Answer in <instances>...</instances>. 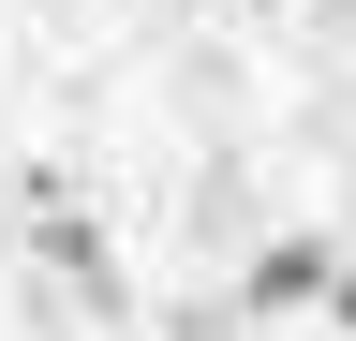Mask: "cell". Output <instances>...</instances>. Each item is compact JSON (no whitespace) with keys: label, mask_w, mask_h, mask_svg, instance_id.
I'll return each instance as SVG.
<instances>
[{"label":"cell","mask_w":356,"mask_h":341,"mask_svg":"<svg viewBox=\"0 0 356 341\" xmlns=\"http://www.w3.org/2000/svg\"><path fill=\"white\" fill-rule=\"evenodd\" d=\"M30 15H74V0H30Z\"/></svg>","instance_id":"cell-3"},{"label":"cell","mask_w":356,"mask_h":341,"mask_svg":"<svg viewBox=\"0 0 356 341\" xmlns=\"http://www.w3.org/2000/svg\"><path fill=\"white\" fill-rule=\"evenodd\" d=\"M327 312H341V326H356V252H341V267H327Z\"/></svg>","instance_id":"cell-2"},{"label":"cell","mask_w":356,"mask_h":341,"mask_svg":"<svg viewBox=\"0 0 356 341\" xmlns=\"http://www.w3.org/2000/svg\"><path fill=\"white\" fill-rule=\"evenodd\" d=\"M327 267H341V238H267L252 252V282H238V312H267V326H282V312H327Z\"/></svg>","instance_id":"cell-1"}]
</instances>
